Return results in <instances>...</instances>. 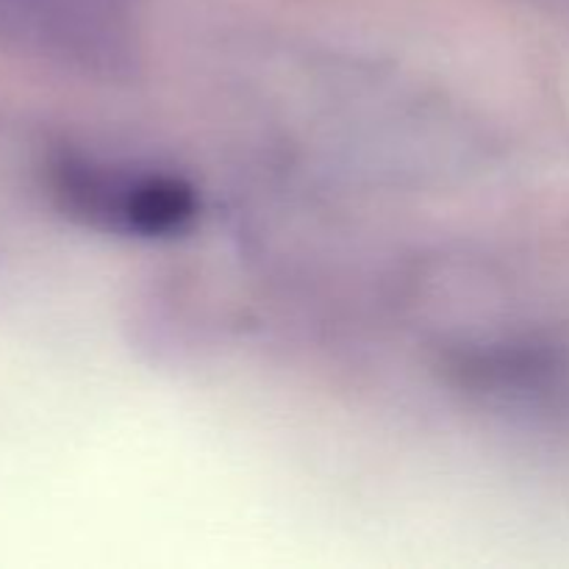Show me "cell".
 <instances>
[{
  "instance_id": "1",
  "label": "cell",
  "mask_w": 569,
  "mask_h": 569,
  "mask_svg": "<svg viewBox=\"0 0 569 569\" xmlns=\"http://www.w3.org/2000/svg\"><path fill=\"white\" fill-rule=\"evenodd\" d=\"M48 181L67 217L109 233H178L198 214L194 189L181 176L137 161L61 153L50 161Z\"/></svg>"
}]
</instances>
